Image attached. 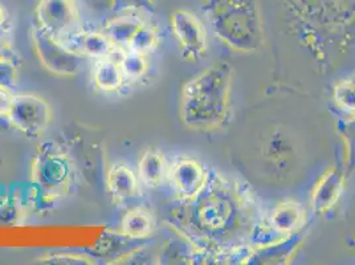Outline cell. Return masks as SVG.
Returning a JSON list of instances; mask_svg holds the SVG:
<instances>
[{"label":"cell","instance_id":"1","mask_svg":"<svg viewBox=\"0 0 355 265\" xmlns=\"http://www.w3.org/2000/svg\"><path fill=\"white\" fill-rule=\"evenodd\" d=\"M253 199L245 189L222 176L209 177L178 212V231L196 250L222 255L244 247L253 232Z\"/></svg>","mask_w":355,"mask_h":265},{"label":"cell","instance_id":"2","mask_svg":"<svg viewBox=\"0 0 355 265\" xmlns=\"http://www.w3.org/2000/svg\"><path fill=\"white\" fill-rule=\"evenodd\" d=\"M234 68L219 61L196 74L180 94L179 116L195 132H215L227 123L231 110Z\"/></svg>","mask_w":355,"mask_h":265},{"label":"cell","instance_id":"3","mask_svg":"<svg viewBox=\"0 0 355 265\" xmlns=\"http://www.w3.org/2000/svg\"><path fill=\"white\" fill-rule=\"evenodd\" d=\"M211 30L230 49L253 53L264 44V23L256 0H202Z\"/></svg>","mask_w":355,"mask_h":265},{"label":"cell","instance_id":"4","mask_svg":"<svg viewBox=\"0 0 355 265\" xmlns=\"http://www.w3.org/2000/svg\"><path fill=\"white\" fill-rule=\"evenodd\" d=\"M31 185L43 203L64 198L72 187L74 166L69 155L55 142L39 148L31 164Z\"/></svg>","mask_w":355,"mask_h":265},{"label":"cell","instance_id":"5","mask_svg":"<svg viewBox=\"0 0 355 265\" xmlns=\"http://www.w3.org/2000/svg\"><path fill=\"white\" fill-rule=\"evenodd\" d=\"M31 39L37 59L48 72L72 77L81 71L83 55L62 45L59 39L51 36L39 27L32 28Z\"/></svg>","mask_w":355,"mask_h":265},{"label":"cell","instance_id":"6","mask_svg":"<svg viewBox=\"0 0 355 265\" xmlns=\"http://www.w3.org/2000/svg\"><path fill=\"white\" fill-rule=\"evenodd\" d=\"M7 122L17 132L37 138L46 130L52 121V109L44 99L36 94H14L7 113Z\"/></svg>","mask_w":355,"mask_h":265},{"label":"cell","instance_id":"7","mask_svg":"<svg viewBox=\"0 0 355 265\" xmlns=\"http://www.w3.org/2000/svg\"><path fill=\"white\" fill-rule=\"evenodd\" d=\"M36 19L39 28L59 40L78 33L81 27L76 0H40Z\"/></svg>","mask_w":355,"mask_h":265},{"label":"cell","instance_id":"8","mask_svg":"<svg viewBox=\"0 0 355 265\" xmlns=\"http://www.w3.org/2000/svg\"><path fill=\"white\" fill-rule=\"evenodd\" d=\"M171 28L187 60L200 59L207 51V32L191 11L178 10L171 15Z\"/></svg>","mask_w":355,"mask_h":265},{"label":"cell","instance_id":"9","mask_svg":"<svg viewBox=\"0 0 355 265\" xmlns=\"http://www.w3.org/2000/svg\"><path fill=\"white\" fill-rule=\"evenodd\" d=\"M167 179L183 200L191 199L203 189L208 174L202 163L193 158H179L167 170Z\"/></svg>","mask_w":355,"mask_h":265},{"label":"cell","instance_id":"10","mask_svg":"<svg viewBox=\"0 0 355 265\" xmlns=\"http://www.w3.org/2000/svg\"><path fill=\"white\" fill-rule=\"evenodd\" d=\"M345 183V176L337 167H330L311 192V207L314 212L324 214L337 205Z\"/></svg>","mask_w":355,"mask_h":265},{"label":"cell","instance_id":"11","mask_svg":"<svg viewBox=\"0 0 355 265\" xmlns=\"http://www.w3.org/2000/svg\"><path fill=\"white\" fill-rule=\"evenodd\" d=\"M305 221V211L295 200H286L275 207L269 218V228L280 237L297 234Z\"/></svg>","mask_w":355,"mask_h":265},{"label":"cell","instance_id":"12","mask_svg":"<svg viewBox=\"0 0 355 265\" xmlns=\"http://www.w3.org/2000/svg\"><path fill=\"white\" fill-rule=\"evenodd\" d=\"M106 183L110 196L119 205L132 199L138 192V178L133 170L123 163L112 166L107 173Z\"/></svg>","mask_w":355,"mask_h":265},{"label":"cell","instance_id":"13","mask_svg":"<svg viewBox=\"0 0 355 265\" xmlns=\"http://www.w3.org/2000/svg\"><path fill=\"white\" fill-rule=\"evenodd\" d=\"M168 166L158 150H146L138 162V178L148 187H157L167 178Z\"/></svg>","mask_w":355,"mask_h":265},{"label":"cell","instance_id":"14","mask_svg":"<svg viewBox=\"0 0 355 265\" xmlns=\"http://www.w3.org/2000/svg\"><path fill=\"white\" fill-rule=\"evenodd\" d=\"M92 76L96 87L105 92L117 90L122 87L125 81L119 60H114L112 56L97 60Z\"/></svg>","mask_w":355,"mask_h":265},{"label":"cell","instance_id":"15","mask_svg":"<svg viewBox=\"0 0 355 265\" xmlns=\"http://www.w3.org/2000/svg\"><path fill=\"white\" fill-rule=\"evenodd\" d=\"M145 22L141 20L138 16H117L106 23L104 33L117 48H128L134 33Z\"/></svg>","mask_w":355,"mask_h":265},{"label":"cell","instance_id":"16","mask_svg":"<svg viewBox=\"0 0 355 265\" xmlns=\"http://www.w3.org/2000/svg\"><path fill=\"white\" fill-rule=\"evenodd\" d=\"M121 228L129 239H146L154 231V218L145 208H133L125 214Z\"/></svg>","mask_w":355,"mask_h":265},{"label":"cell","instance_id":"17","mask_svg":"<svg viewBox=\"0 0 355 265\" xmlns=\"http://www.w3.org/2000/svg\"><path fill=\"white\" fill-rule=\"evenodd\" d=\"M301 8L315 10L329 17H345L355 11V0H295Z\"/></svg>","mask_w":355,"mask_h":265},{"label":"cell","instance_id":"18","mask_svg":"<svg viewBox=\"0 0 355 265\" xmlns=\"http://www.w3.org/2000/svg\"><path fill=\"white\" fill-rule=\"evenodd\" d=\"M83 55L93 59H104L113 55L116 51V45L105 35L104 32H90L85 33L81 40Z\"/></svg>","mask_w":355,"mask_h":265},{"label":"cell","instance_id":"19","mask_svg":"<svg viewBox=\"0 0 355 265\" xmlns=\"http://www.w3.org/2000/svg\"><path fill=\"white\" fill-rule=\"evenodd\" d=\"M119 65L125 76V80L135 81L142 78L148 72V64L146 55L134 52L130 49H128V52L122 55V58L119 60Z\"/></svg>","mask_w":355,"mask_h":265},{"label":"cell","instance_id":"20","mask_svg":"<svg viewBox=\"0 0 355 265\" xmlns=\"http://www.w3.org/2000/svg\"><path fill=\"white\" fill-rule=\"evenodd\" d=\"M158 43H159V36L157 31L148 26L146 23H144L130 39L128 49L148 56L150 52H153L158 46Z\"/></svg>","mask_w":355,"mask_h":265},{"label":"cell","instance_id":"21","mask_svg":"<svg viewBox=\"0 0 355 265\" xmlns=\"http://www.w3.org/2000/svg\"><path fill=\"white\" fill-rule=\"evenodd\" d=\"M26 219V208L16 199H6L0 203V227H16Z\"/></svg>","mask_w":355,"mask_h":265},{"label":"cell","instance_id":"22","mask_svg":"<svg viewBox=\"0 0 355 265\" xmlns=\"http://www.w3.org/2000/svg\"><path fill=\"white\" fill-rule=\"evenodd\" d=\"M334 100L340 109L355 117V80H343L334 88Z\"/></svg>","mask_w":355,"mask_h":265},{"label":"cell","instance_id":"23","mask_svg":"<svg viewBox=\"0 0 355 265\" xmlns=\"http://www.w3.org/2000/svg\"><path fill=\"white\" fill-rule=\"evenodd\" d=\"M39 263L42 264L53 265H92L94 262L84 255H76V253H56V255H48L39 259Z\"/></svg>","mask_w":355,"mask_h":265},{"label":"cell","instance_id":"24","mask_svg":"<svg viewBox=\"0 0 355 265\" xmlns=\"http://www.w3.org/2000/svg\"><path fill=\"white\" fill-rule=\"evenodd\" d=\"M340 134L346 142L347 164L350 171L355 170V117H352L340 125Z\"/></svg>","mask_w":355,"mask_h":265},{"label":"cell","instance_id":"25","mask_svg":"<svg viewBox=\"0 0 355 265\" xmlns=\"http://www.w3.org/2000/svg\"><path fill=\"white\" fill-rule=\"evenodd\" d=\"M112 8L119 11H153L154 0H112Z\"/></svg>","mask_w":355,"mask_h":265},{"label":"cell","instance_id":"26","mask_svg":"<svg viewBox=\"0 0 355 265\" xmlns=\"http://www.w3.org/2000/svg\"><path fill=\"white\" fill-rule=\"evenodd\" d=\"M17 83V68L14 61H0V87L12 88Z\"/></svg>","mask_w":355,"mask_h":265},{"label":"cell","instance_id":"27","mask_svg":"<svg viewBox=\"0 0 355 265\" xmlns=\"http://www.w3.org/2000/svg\"><path fill=\"white\" fill-rule=\"evenodd\" d=\"M14 94L11 93V88L0 87V117L6 118L8 109L12 103Z\"/></svg>","mask_w":355,"mask_h":265},{"label":"cell","instance_id":"28","mask_svg":"<svg viewBox=\"0 0 355 265\" xmlns=\"http://www.w3.org/2000/svg\"><path fill=\"white\" fill-rule=\"evenodd\" d=\"M15 52L11 43L0 35V61H14Z\"/></svg>","mask_w":355,"mask_h":265},{"label":"cell","instance_id":"29","mask_svg":"<svg viewBox=\"0 0 355 265\" xmlns=\"http://www.w3.org/2000/svg\"><path fill=\"white\" fill-rule=\"evenodd\" d=\"M6 22H7V12H6V10L3 8V6L0 4V28L6 24Z\"/></svg>","mask_w":355,"mask_h":265},{"label":"cell","instance_id":"30","mask_svg":"<svg viewBox=\"0 0 355 265\" xmlns=\"http://www.w3.org/2000/svg\"><path fill=\"white\" fill-rule=\"evenodd\" d=\"M3 119H7V118L0 117V130L4 129V126H3Z\"/></svg>","mask_w":355,"mask_h":265}]
</instances>
